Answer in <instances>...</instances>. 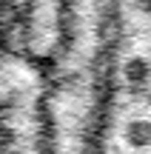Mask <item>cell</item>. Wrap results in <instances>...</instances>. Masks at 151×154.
I'll list each match as a JSON object with an SVG mask.
<instances>
[{"mask_svg":"<svg viewBox=\"0 0 151 154\" xmlns=\"http://www.w3.org/2000/svg\"><path fill=\"white\" fill-rule=\"evenodd\" d=\"M54 103L32 66L0 60V154H54Z\"/></svg>","mask_w":151,"mask_h":154,"instance_id":"1","label":"cell"}]
</instances>
